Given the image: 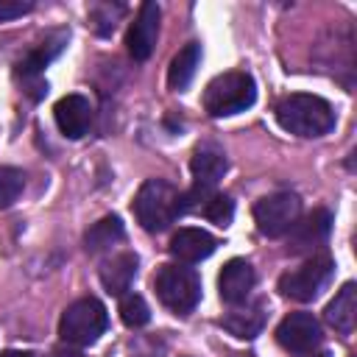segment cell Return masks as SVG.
<instances>
[{
    "mask_svg": "<svg viewBox=\"0 0 357 357\" xmlns=\"http://www.w3.org/2000/svg\"><path fill=\"white\" fill-rule=\"evenodd\" d=\"M324 318L332 329H337L340 335H349L354 329V318H357V284L354 282H346L335 298L326 304L324 310Z\"/></svg>",
    "mask_w": 357,
    "mask_h": 357,
    "instance_id": "d6986e66",
    "label": "cell"
},
{
    "mask_svg": "<svg viewBox=\"0 0 357 357\" xmlns=\"http://www.w3.org/2000/svg\"><path fill=\"white\" fill-rule=\"evenodd\" d=\"M265 318H268V312H265V304L262 301H254V304H245V307L237 304L234 310H229L220 318V326L229 335L240 337V340H251V337H257L262 332Z\"/></svg>",
    "mask_w": 357,
    "mask_h": 357,
    "instance_id": "e0dca14e",
    "label": "cell"
},
{
    "mask_svg": "<svg viewBox=\"0 0 357 357\" xmlns=\"http://www.w3.org/2000/svg\"><path fill=\"white\" fill-rule=\"evenodd\" d=\"M134 215L145 231H165L181 212V192L165 178H148L134 195Z\"/></svg>",
    "mask_w": 357,
    "mask_h": 357,
    "instance_id": "7a4b0ae2",
    "label": "cell"
},
{
    "mask_svg": "<svg viewBox=\"0 0 357 357\" xmlns=\"http://www.w3.org/2000/svg\"><path fill=\"white\" fill-rule=\"evenodd\" d=\"M0 357H33L31 351H3Z\"/></svg>",
    "mask_w": 357,
    "mask_h": 357,
    "instance_id": "4316f807",
    "label": "cell"
},
{
    "mask_svg": "<svg viewBox=\"0 0 357 357\" xmlns=\"http://www.w3.org/2000/svg\"><path fill=\"white\" fill-rule=\"evenodd\" d=\"M153 290H156L159 301L176 315L192 312L198 307V301H201V279H198V273L192 268L176 265V262L159 265V271L153 276Z\"/></svg>",
    "mask_w": 357,
    "mask_h": 357,
    "instance_id": "277c9868",
    "label": "cell"
},
{
    "mask_svg": "<svg viewBox=\"0 0 357 357\" xmlns=\"http://www.w3.org/2000/svg\"><path fill=\"white\" fill-rule=\"evenodd\" d=\"M137 265H139V259L134 251H120L112 259H106L100 265V284L106 287V293L123 296L137 276Z\"/></svg>",
    "mask_w": 357,
    "mask_h": 357,
    "instance_id": "ac0fdd59",
    "label": "cell"
},
{
    "mask_svg": "<svg viewBox=\"0 0 357 357\" xmlns=\"http://www.w3.org/2000/svg\"><path fill=\"white\" fill-rule=\"evenodd\" d=\"M301 201L293 192H271L254 204V223L265 237H282L298 220Z\"/></svg>",
    "mask_w": 357,
    "mask_h": 357,
    "instance_id": "ba28073f",
    "label": "cell"
},
{
    "mask_svg": "<svg viewBox=\"0 0 357 357\" xmlns=\"http://www.w3.org/2000/svg\"><path fill=\"white\" fill-rule=\"evenodd\" d=\"M321 324L312 312H290L276 326V340L293 354H310L321 346Z\"/></svg>",
    "mask_w": 357,
    "mask_h": 357,
    "instance_id": "9c48e42d",
    "label": "cell"
},
{
    "mask_svg": "<svg viewBox=\"0 0 357 357\" xmlns=\"http://www.w3.org/2000/svg\"><path fill=\"white\" fill-rule=\"evenodd\" d=\"M67 39H70V31H67V28H56V31L45 33V36L17 61V70H14V73H17V78L22 81L25 92H28L33 100H39V98L47 92V81L42 78V70L64 50Z\"/></svg>",
    "mask_w": 357,
    "mask_h": 357,
    "instance_id": "8992f818",
    "label": "cell"
},
{
    "mask_svg": "<svg viewBox=\"0 0 357 357\" xmlns=\"http://www.w3.org/2000/svg\"><path fill=\"white\" fill-rule=\"evenodd\" d=\"M218 248V240L206 231V229H195V226H184L170 237L167 251L178 259V262H201L206 259L212 251Z\"/></svg>",
    "mask_w": 357,
    "mask_h": 357,
    "instance_id": "2e32d148",
    "label": "cell"
},
{
    "mask_svg": "<svg viewBox=\"0 0 357 357\" xmlns=\"http://www.w3.org/2000/svg\"><path fill=\"white\" fill-rule=\"evenodd\" d=\"M131 357H162V349H153V346H142V349H137Z\"/></svg>",
    "mask_w": 357,
    "mask_h": 357,
    "instance_id": "484cf974",
    "label": "cell"
},
{
    "mask_svg": "<svg viewBox=\"0 0 357 357\" xmlns=\"http://www.w3.org/2000/svg\"><path fill=\"white\" fill-rule=\"evenodd\" d=\"M254 282H257V276H254L251 262L234 257V259H229V262L223 265V271H220V276H218L220 298H223L226 304L237 307V304H243V301L251 296Z\"/></svg>",
    "mask_w": 357,
    "mask_h": 357,
    "instance_id": "4fadbf2b",
    "label": "cell"
},
{
    "mask_svg": "<svg viewBox=\"0 0 357 357\" xmlns=\"http://www.w3.org/2000/svg\"><path fill=\"white\" fill-rule=\"evenodd\" d=\"M120 318H123L126 326L139 329V326H145V324L151 321V310H148V304H145L142 296H137V293H123V296H120Z\"/></svg>",
    "mask_w": 357,
    "mask_h": 357,
    "instance_id": "7402d4cb",
    "label": "cell"
},
{
    "mask_svg": "<svg viewBox=\"0 0 357 357\" xmlns=\"http://www.w3.org/2000/svg\"><path fill=\"white\" fill-rule=\"evenodd\" d=\"M53 117H56V126L64 137L70 139H81L86 131H89V123H92V106L84 95H64L56 106H53Z\"/></svg>",
    "mask_w": 357,
    "mask_h": 357,
    "instance_id": "9a60e30c",
    "label": "cell"
},
{
    "mask_svg": "<svg viewBox=\"0 0 357 357\" xmlns=\"http://www.w3.org/2000/svg\"><path fill=\"white\" fill-rule=\"evenodd\" d=\"M123 237H126L123 220L117 215H106V218H100L98 223L89 226V231L84 237V245H86L89 254H100V251L112 248L114 243H120Z\"/></svg>",
    "mask_w": 357,
    "mask_h": 357,
    "instance_id": "44dd1931",
    "label": "cell"
},
{
    "mask_svg": "<svg viewBox=\"0 0 357 357\" xmlns=\"http://www.w3.org/2000/svg\"><path fill=\"white\" fill-rule=\"evenodd\" d=\"M273 114H276V123L296 137H324L335 128V112L329 100L307 92L284 95L276 103Z\"/></svg>",
    "mask_w": 357,
    "mask_h": 357,
    "instance_id": "6da1fadb",
    "label": "cell"
},
{
    "mask_svg": "<svg viewBox=\"0 0 357 357\" xmlns=\"http://www.w3.org/2000/svg\"><path fill=\"white\" fill-rule=\"evenodd\" d=\"M109 326V315H106V307L95 298V296H86V298H78L73 301L64 312H61V321H59V337L67 343V346H92Z\"/></svg>",
    "mask_w": 357,
    "mask_h": 357,
    "instance_id": "5b68a950",
    "label": "cell"
},
{
    "mask_svg": "<svg viewBox=\"0 0 357 357\" xmlns=\"http://www.w3.org/2000/svg\"><path fill=\"white\" fill-rule=\"evenodd\" d=\"M332 229V215L329 209H312L307 218L296 220L287 229V254H304V251H315Z\"/></svg>",
    "mask_w": 357,
    "mask_h": 357,
    "instance_id": "8fae6325",
    "label": "cell"
},
{
    "mask_svg": "<svg viewBox=\"0 0 357 357\" xmlns=\"http://www.w3.org/2000/svg\"><path fill=\"white\" fill-rule=\"evenodd\" d=\"M307 357H329V354H326V351H310Z\"/></svg>",
    "mask_w": 357,
    "mask_h": 357,
    "instance_id": "83f0119b",
    "label": "cell"
},
{
    "mask_svg": "<svg viewBox=\"0 0 357 357\" xmlns=\"http://www.w3.org/2000/svg\"><path fill=\"white\" fill-rule=\"evenodd\" d=\"M156 36H159V6L156 3H142L134 22L128 25V33H126L128 56L134 61H145L153 53Z\"/></svg>",
    "mask_w": 357,
    "mask_h": 357,
    "instance_id": "30bf717a",
    "label": "cell"
},
{
    "mask_svg": "<svg viewBox=\"0 0 357 357\" xmlns=\"http://www.w3.org/2000/svg\"><path fill=\"white\" fill-rule=\"evenodd\" d=\"M332 273H335V259L326 251L312 254L298 268L279 276V293L284 298H293V301H312L329 284Z\"/></svg>",
    "mask_w": 357,
    "mask_h": 357,
    "instance_id": "52a82bcc",
    "label": "cell"
},
{
    "mask_svg": "<svg viewBox=\"0 0 357 357\" xmlns=\"http://www.w3.org/2000/svg\"><path fill=\"white\" fill-rule=\"evenodd\" d=\"M231 357H254V354H248V351H240V354H231Z\"/></svg>",
    "mask_w": 357,
    "mask_h": 357,
    "instance_id": "f1b7e54d",
    "label": "cell"
},
{
    "mask_svg": "<svg viewBox=\"0 0 357 357\" xmlns=\"http://www.w3.org/2000/svg\"><path fill=\"white\" fill-rule=\"evenodd\" d=\"M190 170H192L195 187L212 190V187L223 178V173L229 170V159H226V153H223L220 145H215V142H201V145H195V151H192V156H190Z\"/></svg>",
    "mask_w": 357,
    "mask_h": 357,
    "instance_id": "5bb4252c",
    "label": "cell"
},
{
    "mask_svg": "<svg viewBox=\"0 0 357 357\" xmlns=\"http://www.w3.org/2000/svg\"><path fill=\"white\" fill-rule=\"evenodd\" d=\"M257 100V84L248 73L231 70L218 78H212L204 89V109L212 117H229L237 112H245Z\"/></svg>",
    "mask_w": 357,
    "mask_h": 357,
    "instance_id": "3957f363",
    "label": "cell"
},
{
    "mask_svg": "<svg viewBox=\"0 0 357 357\" xmlns=\"http://www.w3.org/2000/svg\"><path fill=\"white\" fill-rule=\"evenodd\" d=\"M25 187V173L20 167H0V209H8Z\"/></svg>",
    "mask_w": 357,
    "mask_h": 357,
    "instance_id": "603a6c76",
    "label": "cell"
},
{
    "mask_svg": "<svg viewBox=\"0 0 357 357\" xmlns=\"http://www.w3.org/2000/svg\"><path fill=\"white\" fill-rule=\"evenodd\" d=\"M181 212H198L218 226H229L234 218V201L206 187H192L190 192H181Z\"/></svg>",
    "mask_w": 357,
    "mask_h": 357,
    "instance_id": "7c38bea8",
    "label": "cell"
},
{
    "mask_svg": "<svg viewBox=\"0 0 357 357\" xmlns=\"http://www.w3.org/2000/svg\"><path fill=\"white\" fill-rule=\"evenodd\" d=\"M198 64H201V45H198V42H187V45L173 56V61H170V67H167V84H170V89H173V92H184V89L192 84Z\"/></svg>",
    "mask_w": 357,
    "mask_h": 357,
    "instance_id": "ffe728a7",
    "label": "cell"
},
{
    "mask_svg": "<svg viewBox=\"0 0 357 357\" xmlns=\"http://www.w3.org/2000/svg\"><path fill=\"white\" fill-rule=\"evenodd\" d=\"M33 8L31 0H0V22L6 20H17L22 14H28Z\"/></svg>",
    "mask_w": 357,
    "mask_h": 357,
    "instance_id": "cb8c5ba5",
    "label": "cell"
},
{
    "mask_svg": "<svg viewBox=\"0 0 357 357\" xmlns=\"http://www.w3.org/2000/svg\"><path fill=\"white\" fill-rule=\"evenodd\" d=\"M47 357H84L78 349H73V346H59V349H53Z\"/></svg>",
    "mask_w": 357,
    "mask_h": 357,
    "instance_id": "d4e9b609",
    "label": "cell"
}]
</instances>
